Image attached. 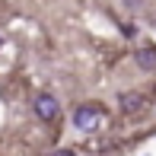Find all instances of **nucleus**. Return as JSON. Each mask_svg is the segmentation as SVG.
I'll return each mask as SVG.
<instances>
[{"label": "nucleus", "mask_w": 156, "mask_h": 156, "mask_svg": "<svg viewBox=\"0 0 156 156\" xmlns=\"http://www.w3.org/2000/svg\"><path fill=\"white\" fill-rule=\"evenodd\" d=\"M102 105H96V102H86V105H76L73 108V127L76 131H96L99 124H102Z\"/></svg>", "instance_id": "nucleus-1"}, {"label": "nucleus", "mask_w": 156, "mask_h": 156, "mask_svg": "<svg viewBox=\"0 0 156 156\" xmlns=\"http://www.w3.org/2000/svg\"><path fill=\"white\" fill-rule=\"evenodd\" d=\"M32 112L38 115V121H58V118H61V102L51 93H41V96H35Z\"/></svg>", "instance_id": "nucleus-2"}, {"label": "nucleus", "mask_w": 156, "mask_h": 156, "mask_svg": "<svg viewBox=\"0 0 156 156\" xmlns=\"http://www.w3.org/2000/svg\"><path fill=\"white\" fill-rule=\"evenodd\" d=\"M118 108H121L124 115H134V112L144 108V96L140 93H121L118 96Z\"/></svg>", "instance_id": "nucleus-3"}, {"label": "nucleus", "mask_w": 156, "mask_h": 156, "mask_svg": "<svg viewBox=\"0 0 156 156\" xmlns=\"http://www.w3.org/2000/svg\"><path fill=\"white\" fill-rule=\"evenodd\" d=\"M137 67L140 70H156V48H140L137 51Z\"/></svg>", "instance_id": "nucleus-4"}, {"label": "nucleus", "mask_w": 156, "mask_h": 156, "mask_svg": "<svg viewBox=\"0 0 156 156\" xmlns=\"http://www.w3.org/2000/svg\"><path fill=\"white\" fill-rule=\"evenodd\" d=\"M54 156H70V153H67V150H61V153H54Z\"/></svg>", "instance_id": "nucleus-5"}]
</instances>
